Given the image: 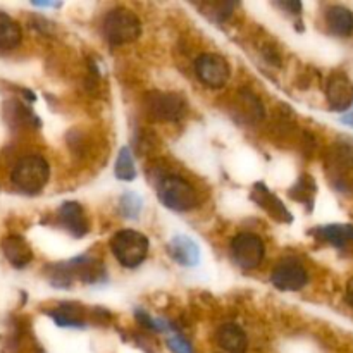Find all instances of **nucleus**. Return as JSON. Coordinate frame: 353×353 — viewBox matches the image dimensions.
<instances>
[{"label":"nucleus","instance_id":"f257e3e1","mask_svg":"<svg viewBox=\"0 0 353 353\" xmlns=\"http://www.w3.org/2000/svg\"><path fill=\"white\" fill-rule=\"evenodd\" d=\"M102 31L110 45H126L137 40L141 33V23L133 10L126 7L112 9L102 23Z\"/></svg>","mask_w":353,"mask_h":353},{"label":"nucleus","instance_id":"f03ea898","mask_svg":"<svg viewBox=\"0 0 353 353\" xmlns=\"http://www.w3.org/2000/svg\"><path fill=\"white\" fill-rule=\"evenodd\" d=\"M150 241L143 233L134 230H121L110 240V250L124 268H138L147 259Z\"/></svg>","mask_w":353,"mask_h":353},{"label":"nucleus","instance_id":"7ed1b4c3","mask_svg":"<svg viewBox=\"0 0 353 353\" xmlns=\"http://www.w3.org/2000/svg\"><path fill=\"white\" fill-rule=\"evenodd\" d=\"M50 168L41 155H26L12 169V183L24 193H38L47 185Z\"/></svg>","mask_w":353,"mask_h":353},{"label":"nucleus","instance_id":"20e7f679","mask_svg":"<svg viewBox=\"0 0 353 353\" xmlns=\"http://www.w3.org/2000/svg\"><path fill=\"white\" fill-rule=\"evenodd\" d=\"M159 199L174 212H188L199 205V193L181 176H165L159 185Z\"/></svg>","mask_w":353,"mask_h":353},{"label":"nucleus","instance_id":"39448f33","mask_svg":"<svg viewBox=\"0 0 353 353\" xmlns=\"http://www.w3.org/2000/svg\"><path fill=\"white\" fill-rule=\"evenodd\" d=\"M148 114L162 121H181L188 112L186 100L178 93L150 92L145 99Z\"/></svg>","mask_w":353,"mask_h":353},{"label":"nucleus","instance_id":"423d86ee","mask_svg":"<svg viewBox=\"0 0 353 353\" xmlns=\"http://www.w3.org/2000/svg\"><path fill=\"white\" fill-rule=\"evenodd\" d=\"M231 254L240 268L255 269L264 261V241L254 233H240L231 241Z\"/></svg>","mask_w":353,"mask_h":353},{"label":"nucleus","instance_id":"0eeeda50","mask_svg":"<svg viewBox=\"0 0 353 353\" xmlns=\"http://www.w3.org/2000/svg\"><path fill=\"white\" fill-rule=\"evenodd\" d=\"M195 72L209 88H223L231 76V68L219 54H202L195 61Z\"/></svg>","mask_w":353,"mask_h":353},{"label":"nucleus","instance_id":"6e6552de","mask_svg":"<svg viewBox=\"0 0 353 353\" xmlns=\"http://www.w3.org/2000/svg\"><path fill=\"white\" fill-rule=\"evenodd\" d=\"M309 281L305 268L300 262L286 259L281 261L271 272V283L281 292H299Z\"/></svg>","mask_w":353,"mask_h":353},{"label":"nucleus","instance_id":"1a4fd4ad","mask_svg":"<svg viewBox=\"0 0 353 353\" xmlns=\"http://www.w3.org/2000/svg\"><path fill=\"white\" fill-rule=\"evenodd\" d=\"M330 107L336 112H345L353 105V83L345 72L336 71L330 76L326 85Z\"/></svg>","mask_w":353,"mask_h":353},{"label":"nucleus","instance_id":"9d476101","mask_svg":"<svg viewBox=\"0 0 353 353\" xmlns=\"http://www.w3.org/2000/svg\"><path fill=\"white\" fill-rule=\"evenodd\" d=\"M327 169L333 171V179L340 183V188H348L353 183V147L336 145L330 154Z\"/></svg>","mask_w":353,"mask_h":353},{"label":"nucleus","instance_id":"9b49d317","mask_svg":"<svg viewBox=\"0 0 353 353\" xmlns=\"http://www.w3.org/2000/svg\"><path fill=\"white\" fill-rule=\"evenodd\" d=\"M57 219L64 230H68L72 236L83 238L90 231L88 217L78 202H65L59 207Z\"/></svg>","mask_w":353,"mask_h":353},{"label":"nucleus","instance_id":"f8f14e48","mask_svg":"<svg viewBox=\"0 0 353 353\" xmlns=\"http://www.w3.org/2000/svg\"><path fill=\"white\" fill-rule=\"evenodd\" d=\"M168 252L172 261L178 262L179 265H185V268H195L200 262L199 245L192 238L183 236V234H178L169 241Z\"/></svg>","mask_w":353,"mask_h":353},{"label":"nucleus","instance_id":"ddd939ff","mask_svg":"<svg viewBox=\"0 0 353 353\" xmlns=\"http://www.w3.org/2000/svg\"><path fill=\"white\" fill-rule=\"evenodd\" d=\"M2 252L6 255L7 261L10 262V265L17 269L26 268L28 264L33 259V252L31 247L28 245V241L24 240L19 234H9L7 238H3L2 241Z\"/></svg>","mask_w":353,"mask_h":353},{"label":"nucleus","instance_id":"4468645a","mask_svg":"<svg viewBox=\"0 0 353 353\" xmlns=\"http://www.w3.org/2000/svg\"><path fill=\"white\" fill-rule=\"evenodd\" d=\"M217 343L228 353H245L248 347V340L245 331L238 324L228 323L217 330Z\"/></svg>","mask_w":353,"mask_h":353},{"label":"nucleus","instance_id":"2eb2a0df","mask_svg":"<svg viewBox=\"0 0 353 353\" xmlns=\"http://www.w3.org/2000/svg\"><path fill=\"white\" fill-rule=\"evenodd\" d=\"M252 199H254L262 209L268 210L272 217L281 221V223H292L293 221L292 214L286 210V207L283 205L281 200H279L276 195H272L264 185H255L254 193H252Z\"/></svg>","mask_w":353,"mask_h":353},{"label":"nucleus","instance_id":"dca6fc26","mask_svg":"<svg viewBox=\"0 0 353 353\" xmlns=\"http://www.w3.org/2000/svg\"><path fill=\"white\" fill-rule=\"evenodd\" d=\"M326 24L336 37L353 34V12L343 6H331L326 10Z\"/></svg>","mask_w":353,"mask_h":353},{"label":"nucleus","instance_id":"f3484780","mask_svg":"<svg viewBox=\"0 0 353 353\" xmlns=\"http://www.w3.org/2000/svg\"><path fill=\"white\" fill-rule=\"evenodd\" d=\"M23 40L21 26L9 16L0 10V52H7L16 48Z\"/></svg>","mask_w":353,"mask_h":353},{"label":"nucleus","instance_id":"a211bd4d","mask_svg":"<svg viewBox=\"0 0 353 353\" xmlns=\"http://www.w3.org/2000/svg\"><path fill=\"white\" fill-rule=\"evenodd\" d=\"M52 319L59 324V326H65V327H83L85 326V321L81 317V309L72 303H65L62 305L61 309L54 310L50 314Z\"/></svg>","mask_w":353,"mask_h":353},{"label":"nucleus","instance_id":"6ab92c4d","mask_svg":"<svg viewBox=\"0 0 353 353\" xmlns=\"http://www.w3.org/2000/svg\"><path fill=\"white\" fill-rule=\"evenodd\" d=\"M319 236L330 241L334 247H345L348 240H353L352 226H326L319 230Z\"/></svg>","mask_w":353,"mask_h":353},{"label":"nucleus","instance_id":"aec40b11","mask_svg":"<svg viewBox=\"0 0 353 353\" xmlns=\"http://www.w3.org/2000/svg\"><path fill=\"white\" fill-rule=\"evenodd\" d=\"M116 176L119 179H123V181H133L134 176H137V169H134L133 155H131L130 148H128V147L121 148L119 155H117Z\"/></svg>","mask_w":353,"mask_h":353},{"label":"nucleus","instance_id":"412c9836","mask_svg":"<svg viewBox=\"0 0 353 353\" xmlns=\"http://www.w3.org/2000/svg\"><path fill=\"white\" fill-rule=\"evenodd\" d=\"M290 193H292L293 199L299 200V202L312 205V199L314 195H316V183L312 181L310 176H302Z\"/></svg>","mask_w":353,"mask_h":353},{"label":"nucleus","instance_id":"4be33fe9","mask_svg":"<svg viewBox=\"0 0 353 353\" xmlns=\"http://www.w3.org/2000/svg\"><path fill=\"white\" fill-rule=\"evenodd\" d=\"M119 205H121V212H123V216L130 217V219H137V217L140 216L143 202H141L140 196L134 195L133 192H128L126 195L121 199Z\"/></svg>","mask_w":353,"mask_h":353},{"label":"nucleus","instance_id":"5701e85b","mask_svg":"<svg viewBox=\"0 0 353 353\" xmlns=\"http://www.w3.org/2000/svg\"><path fill=\"white\" fill-rule=\"evenodd\" d=\"M168 345L172 353H193L192 345H190L185 338L179 336V334H174V336L169 338Z\"/></svg>","mask_w":353,"mask_h":353},{"label":"nucleus","instance_id":"b1692460","mask_svg":"<svg viewBox=\"0 0 353 353\" xmlns=\"http://www.w3.org/2000/svg\"><path fill=\"white\" fill-rule=\"evenodd\" d=\"M281 7H285V9H292L295 14H299L300 10H302V3L299 2H286V3H281Z\"/></svg>","mask_w":353,"mask_h":353},{"label":"nucleus","instance_id":"393cba45","mask_svg":"<svg viewBox=\"0 0 353 353\" xmlns=\"http://www.w3.org/2000/svg\"><path fill=\"white\" fill-rule=\"evenodd\" d=\"M348 302H350V305H353V279L350 286H348Z\"/></svg>","mask_w":353,"mask_h":353},{"label":"nucleus","instance_id":"a878e982","mask_svg":"<svg viewBox=\"0 0 353 353\" xmlns=\"http://www.w3.org/2000/svg\"><path fill=\"white\" fill-rule=\"evenodd\" d=\"M345 123H350L352 126H353V114H350V116L345 117Z\"/></svg>","mask_w":353,"mask_h":353}]
</instances>
